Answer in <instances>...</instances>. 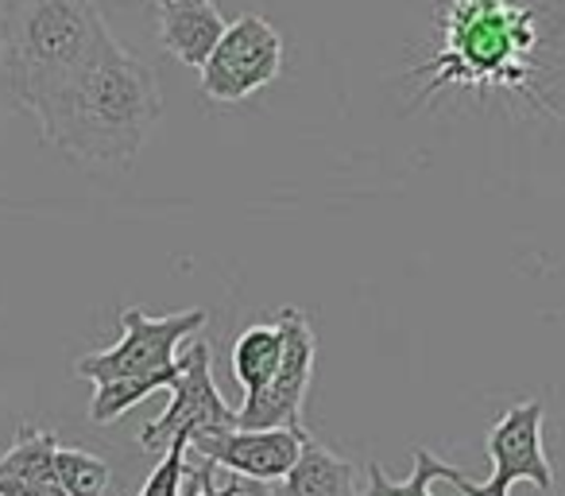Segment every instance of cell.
<instances>
[{
	"label": "cell",
	"instance_id": "obj_1",
	"mask_svg": "<svg viewBox=\"0 0 565 496\" xmlns=\"http://www.w3.org/2000/svg\"><path fill=\"white\" fill-rule=\"evenodd\" d=\"M163 113V89L143 59L105 32L86 59L28 117L43 144L78 167L120 171L140 156Z\"/></svg>",
	"mask_w": 565,
	"mask_h": 496
},
{
	"label": "cell",
	"instance_id": "obj_2",
	"mask_svg": "<svg viewBox=\"0 0 565 496\" xmlns=\"http://www.w3.org/2000/svg\"><path fill=\"white\" fill-rule=\"evenodd\" d=\"M539 48V9L515 0H449L441 48L418 66L423 97L446 86L526 89L531 51Z\"/></svg>",
	"mask_w": 565,
	"mask_h": 496
},
{
	"label": "cell",
	"instance_id": "obj_3",
	"mask_svg": "<svg viewBox=\"0 0 565 496\" xmlns=\"http://www.w3.org/2000/svg\"><path fill=\"white\" fill-rule=\"evenodd\" d=\"M109 32L94 0H4L0 71L17 109L32 113Z\"/></svg>",
	"mask_w": 565,
	"mask_h": 496
},
{
	"label": "cell",
	"instance_id": "obj_4",
	"mask_svg": "<svg viewBox=\"0 0 565 496\" xmlns=\"http://www.w3.org/2000/svg\"><path fill=\"white\" fill-rule=\"evenodd\" d=\"M542 419L546 408L539 400L508 408L488 431L492 477L469 481L457 465H446L441 481H454L461 496H554V469L542 450Z\"/></svg>",
	"mask_w": 565,
	"mask_h": 496
},
{
	"label": "cell",
	"instance_id": "obj_5",
	"mask_svg": "<svg viewBox=\"0 0 565 496\" xmlns=\"http://www.w3.org/2000/svg\"><path fill=\"white\" fill-rule=\"evenodd\" d=\"M210 323L205 310H179V315L151 318L140 307L120 310V341L102 353H86L74 361V377L109 384L128 377H156L179 365V346L194 338Z\"/></svg>",
	"mask_w": 565,
	"mask_h": 496
},
{
	"label": "cell",
	"instance_id": "obj_6",
	"mask_svg": "<svg viewBox=\"0 0 565 496\" xmlns=\"http://www.w3.org/2000/svg\"><path fill=\"white\" fill-rule=\"evenodd\" d=\"M279 330H282V357L275 377L259 388L256 395H244V403L236 408V426H287L295 434H310L302 423V408H307L310 380H315L318 365V338L310 318L299 307L279 310Z\"/></svg>",
	"mask_w": 565,
	"mask_h": 496
},
{
	"label": "cell",
	"instance_id": "obj_7",
	"mask_svg": "<svg viewBox=\"0 0 565 496\" xmlns=\"http://www.w3.org/2000/svg\"><path fill=\"white\" fill-rule=\"evenodd\" d=\"M282 71V40L264 17L244 12L225 28L221 43L202 66V94L210 102H244L271 86Z\"/></svg>",
	"mask_w": 565,
	"mask_h": 496
},
{
	"label": "cell",
	"instance_id": "obj_8",
	"mask_svg": "<svg viewBox=\"0 0 565 496\" xmlns=\"http://www.w3.org/2000/svg\"><path fill=\"white\" fill-rule=\"evenodd\" d=\"M171 403L159 419L143 426V450H167L174 439H194V434L217 431V426H236V411L225 403V395L213 384V353L210 341H194L179 357V377L171 380Z\"/></svg>",
	"mask_w": 565,
	"mask_h": 496
},
{
	"label": "cell",
	"instance_id": "obj_9",
	"mask_svg": "<svg viewBox=\"0 0 565 496\" xmlns=\"http://www.w3.org/2000/svg\"><path fill=\"white\" fill-rule=\"evenodd\" d=\"M307 434H295L287 426H217V431L194 434L186 450L194 457H205L217 469L244 481H279L299 462V450Z\"/></svg>",
	"mask_w": 565,
	"mask_h": 496
},
{
	"label": "cell",
	"instance_id": "obj_10",
	"mask_svg": "<svg viewBox=\"0 0 565 496\" xmlns=\"http://www.w3.org/2000/svg\"><path fill=\"white\" fill-rule=\"evenodd\" d=\"M233 496H356L353 488V462L333 454L315 434L302 439L299 462L279 481H244L228 473Z\"/></svg>",
	"mask_w": 565,
	"mask_h": 496
},
{
	"label": "cell",
	"instance_id": "obj_11",
	"mask_svg": "<svg viewBox=\"0 0 565 496\" xmlns=\"http://www.w3.org/2000/svg\"><path fill=\"white\" fill-rule=\"evenodd\" d=\"M225 28L213 0H159V43L182 66L202 71Z\"/></svg>",
	"mask_w": 565,
	"mask_h": 496
},
{
	"label": "cell",
	"instance_id": "obj_12",
	"mask_svg": "<svg viewBox=\"0 0 565 496\" xmlns=\"http://www.w3.org/2000/svg\"><path fill=\"white\" fill-rule=\"evenodd\" d=\"M282 357V330L279 323H256L233 341V377L244 395H256L275 377Z\"/></svg>",
	"mask_w": 565,
	"mask_h": 496
},
{
	"label": "cell",
	"instance_id": "obj_13",
	"mask_svg": "<svg viewBox=\"0 0 565 496\" xmlns=\"http://www.w3.org/2000/svg\"><path fill=\"white\" fill-rule=\"evenodd\" d=\"M55 434L40 426H20L17 442L0 454V477L12 481H58L55 477Z\"/></svg>",
	"mask_w": 565,
	"mask_h": 496
},
{
	"label": "cell",
	"instance_id": "obj_14",
	"mask_svg": "<svg viewBox=\"0 0 565 496\" xmlns=\"http://www.w3.org/2000/svg\"><path fill=\"white\" fill-rule=\"evenodd\" d=\"M55 477L66 496H105L109 493V462L78 446H55Z\"/></svg>",
	"mask_w": 565,
	"mask_h": 496
},
{
	"label": "cell",
	"instance_id": "obj_15",
	"mask_svg": "<svg viewBox=\"0 0 565 496\" xmlns=\"http://www.w3.org/2000/svg\"><path fill=\"white\" fill-rule=\"evenodd\" d=\"M446 465L449 462L434 457L430 450H423V446L415 450V469H411L407 481L384 477V469H380L376 462H369V488H364V493H356V496H434L430 481H441Z\"/></svg>",
	"mask_w": 565,
	"mask_h": 496
},
{
	"label": "cell",
	"instance_id": "obj_16",
	"mask_svg": "<svg viewBox=\"0 0 565 496\" xmlns=\"http://www.w3.org/2000/svg\"><path fill=\"white\" fill-rule=\"evenodd\" d=\"M182 481H186V439H174L136 496H182Z\"/></svg>",
	"mask_w": 565,
	"mask_h": 496
},
{
	"label": "cell",
	"instance_id": "obj_17",
	"mask_svg": "<svg viewBox=\"0 0 565 496\" xmlns=\"http://www.w3.org/2000/svg\"><path fill=\"white\" fill-rule=\"evenodd\" d=\"M186 477H190L186 496H233L228 485H217V465L205 462V457H202V469H190V462H186Z\"/></svg>",
	"mask_w": 565,
	"mask_h": 496
},
{
	"label": "cell",
	"instance_id": "obj_18",
	"mask_svg": "<svg viewBox=\"0 0 565 496\" xmlns=\"http://www.w3.org/2000/svg\"><path fill=\"white\" fill-rule=\"evenodd\" d=\"M0 496H66L58 481H12L0 477Z\"/></svg>",
	"mask_w": 565,
	"mask_h": 496
}]
</instances>
